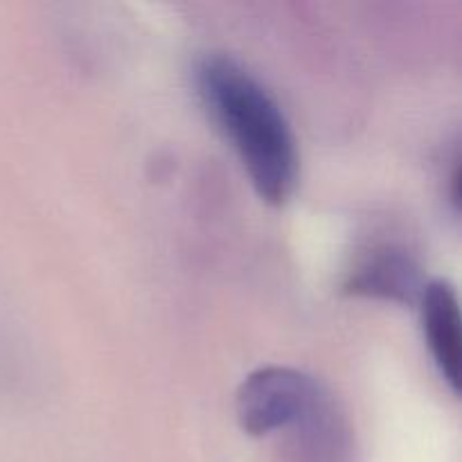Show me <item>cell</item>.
I'll return each instance as SVG.
<instances>
[{"label": "cell", "mask_w": 462, "mask_h": 462, "mask_svg": "<svg viewBox=\"0 0 462 462\" xmlns=\"http://www.w3.org/2000/svg\"><path fill=\"white\" fill-rule=\"evenodd\" d=\"M424 341L433 356V364L440 370L442 379L451 391H460V364H462V334H460V307L456 289L445 280H433L424 287L420 298Z\"/></svg>", "instance_id": "277c9868"}, {"label": "cell", "mask_w": 462, "mask_h": 462, "mask_svg": "<svg viewBox=\"0 0 462 462\" xmlns=\"http://www.w3.org/2000/svg\"><path fill=\"white\" fill-rule=\"evenodd\" d=\"M427 284L418 262L400 246H379L370 251L346 280V291L361 298L413 305L420 302Z\"/></svg>", "instance_id": "3957f363"}, {"label": "cell", "mask_w": 462, "mask_h": 462, "mask_svg": "<svg viewBox=\"0 0 462 462\" xmlns=\"http://www.w3.org/2000/svg\"><path fill=\"white\" fill-rule=\"evenodd\" d=\"M320 411L314 379L287 365H266L248 374L235 395V415L248 436L262 438L307 422Z\"/></svg>", "instance_id": "7a4b0ae2"}, {"label": "cell", "mask_w": 462, "mask_h": 462, "mask_svg": "<svg viewBox=\"0 0 462 462\" xmlns=\"http://www.w3.org/2000/svg\"><path fill=\"white\" fill-rule=\"evenodd\" d=\"M203 104L233 143L255 192L271 206L291 197L298 180V147L273 95L235 59L208 54L197 68Z\"/></svg>", "instance_id": "6da1fadb"}]
</instances>
